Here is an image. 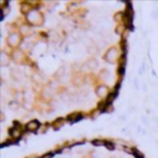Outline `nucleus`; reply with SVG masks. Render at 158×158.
Here are the masks:
<instances>
[{"label":"nucleus","mask_w":158,"mask_h":158,"mask_svg":"<svg viewBox=\"0 0 158 158\" xmlns=\"http://www.w3.org/2000/svg\"><path fill=\"white\" fill-rule=\"evenodd\" d=\"M27 20L32 25H41L42 24V15L40 14L38 11L32 10V11H30V14L27 15Z\"/></svg>","instance_id":"1"},{"label":"nucleus","mask_w":158,"mask_h":158,"mask_svg":"<svg viewBox=\"0 0 158 158\" xmlns=\"http://www.w3.org/2000/svg\"><path fill=\"white\" fill-rule=\"evenodd\" d=\"M117 56H118V53H117V51L115 49V48H111L110 51H108V53H106V56H105V59H106L108 62H115L116 59H117Z\"/></svg>","instance_id":"2"},{"label":"nucleus","mask_w":158,"mask_h":158,"mask_svg":"<svg viewBox=\"0 0 158 158\" xmlns=\"http://www.w3.org/2000/svg\"><path fill=\"white\" fill-rule=\"evenodd\" d=\"M19 41H20V37H19L17 33H11V35L9 36V38H8V42H9V45H11V46H16V45L19 43Z\"/></svg>","instance_id":"3"},{"label":"nucleus","mask_w":158,"mask_h":158,"mask_svg":"<svg viewBox=\"0 0 158 158\" xmlns=\"http://www.w3.org/2000/svg\"><path fill=\"white\" fill-rule=\"evenodd\" d=\"M108 93H109V90H108V88L105 85H101V87H99L96 89V94L99 95V98H105L108 95Z\"/></svg>","instance_id":"4"},{"label":"nucleus","mask_w":158,"mask_h":158,"mask_svg":"<svg viewBox=\"0 0 158 158\" xmlns=\"http://www.w3.org/2000/svg\"><path fill=\"white\" fill-rule=\"evenodd\" d=\"M0 57H2V65H3V67H5V65H8V64H9L10 57L5 53V52H2V55H0Z\"/></svg>","instance_id":"5"},{"label":"nucleus","mask_w":158,"mask_h":158,"mask_svg":"<svg viewBox=\"0 0 158 158\" xmlns=\"http://www.w3.org/2000/svg\"><path fill=\"white\" fill-rule=\"evenodd\" d=\"M98 61L96 59H89L88 62H87V67L89 68V69H95L96 67H98Z\"/></svg>","instance_id":"6"},{"label":"nucleus","mask_w":158,"mask_h":158,"mask_svg":"<svg viewBox=\"0 0 158 158\" xmlns=\"http://www.w3.org/2000/svg\"><path fill=\"white\" fill-rule=\"evenodd\" d=\"M38 126H40V125H38V122H37L36 120H33V121H30L26 127H27L29 130H31V131H36V130L38 128Z\"/></svg>","instance_id":"7"}]
</instances>
